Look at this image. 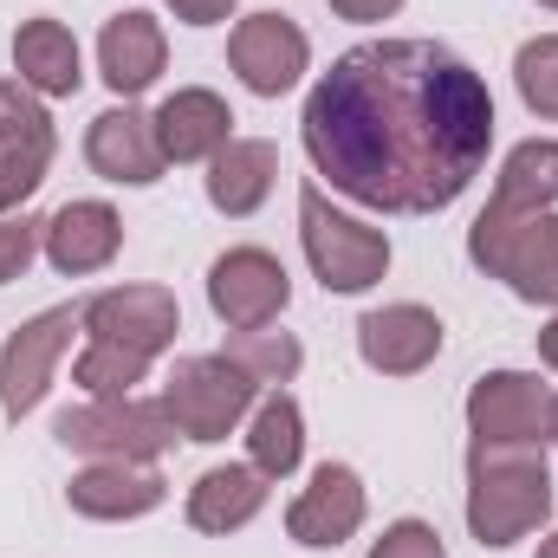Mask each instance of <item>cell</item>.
Here are the masks:
<instances>
[{
  "instance_id": "6da1fadb",
  "label": "cell",
  "mask_w": 558,
  "mask_h": 558,
  "mask_svg": "<svg viewBox=\"0 0 558 558\" xmlns=\"http://www.w3.org/2000/svg\"><path fill=\"white\" fill-rule=\"evenodd\" d=\"M312 169L357 208L441 215L494 149V92L441 39H371L305 92Z\"/></svg>"
},
{
  "instance_id": "7a4b0ae2",
  "label": "cell",
  "mask_w": 558,
  "mask_h": 558,
  "mask_svg": "<svg viewBox=\"0 0 558 558\" xmlns=\"http://www.w3.org/2000/svg\"><path fill=\"white\" fill-rule=\"evenodd\" d=\"M546 520H553L546 441H474L468 448V533L487 553H507Z\"/></svg>"
},
{
  "instance_id": "3957f363",
  "label": "cell",
  "mask_w": 558,
  "mask_h": 558,
  "mask_svg": "<svg viewBox=\"0 0 558 558\" xmlns=\"http://www.w3.org/2000/svg\"><path fill=\"white\" fill-rule=\"evenodd\" d=\"M468 260L500 279L526 305L558 312V215L553 208H500L487 202L468 228Z\"/></svg>"
},
{
  "instance_id": "277c9868",
  "label": "cell",
  "mask_w": 558,
  "mask_h": 558,
  "mask_svg": "<svg viewBox=\"0 0 558 558\" xmlns=\"http://www.w3.org/2000/svg\"><path fill=\"white\" fill-rule=\"evenodd\" d=\"M299 247L312 260V279L325 292H344V299L371 292L377 279L390 274V234L357 221V215H344L318 182L299 189Z\"/></svg>"
},
{
  "instance_id": "5b68a950",
  "label": "cell",
  "mask_w": 558,
  "mask_h": 558,
  "mask_svg": "<svg viewBox=\"0 0 558 558\" xmlns=\"http://www.w3.org/2000/svg\"><path fill=\"white\" fill-rule=\"evenodd\" d=\"M52 435L85 461H156L175 441V422L162 403H143V397H92L52 422Z\"/></svg>"
},
{
  "instance_id": "8992f818",
  "label": "cell",
  "mask_w": 558,
  "mask_h": 558,
  "mask_svg": "<svg viewBox=\"0 0 558 558\" xmlns=\"http://www.w3.org/2000/svg\"><path fill=\"white\" fill-rule=\"evenodd\" d=\"M254 384L228 357H182L162 384V410L182 441H228L241 422L254 416Z\"/></svg>"
},
{
  "instance_id": "52a82bcc",
  "label": "cell",
  "mask_w": 558,
  "mask_h": 558,
  "mask_svg": "<svg viewBox=\"0 0 558 558\" xmlns=\"http://www.w3.org/2000/svg\"><path fill=\"white\" fill-rule=\"evenodd\" d=\"M72 331H85V325H78V305H52V312L26 318V325L0 344V416L7 422L33 416V410L46 403V390H52V377H59V357L72 351Z\"/></svg>"
},
{
  "instance_id": "ba28073f",
  "label": "cell",
  "mask_w": 558,
  "mask_h": 558,
  "mask_svg": "<svg viewBox=\"0 0 558 558\" xmlns=\"http://www.w3.org/2000/svg\"><path fill=\"white\" fill-rule=\"evenodd\" d=\"M78 325L98 344H124V351H143V357H162L175 344V331H182V305H175L169 286H111V292L78 305Z\"/></svg>"
},
{
  "instance_id": "9c48e42d",
  "label": "cell",
  "mask_w": 558,
  "mask_h": 558,
  "mask_svg": "<svg viewBox=\"0 0 558 558\" xmlns=\"http://www.w3.org/2000/svg\"><path fill=\"white\" fill-rule=\"evenodd\" d=\"M228 65L254 98H279L312 72V39L286 13H247L228 33Z\"/></svg>"
},
{
  "instance_id": "30bf717a",
  "label": "cell",
  "mask_w": 558,
  "mask_h": 558,
  "mask_svg": "<svg viewBox=\"0 0 558 558\" xmlns=\"http://www.w3.org/2000/svg\"><path fill=\"white\" fill-rule=\"evenodd\" d=\"M292 299V279L279 267V254L267 247H228L215 267H208V305L228 331H254V325H274Z\"/></svg>"
},
{
  "instance_id": "8fae6325",
  "label": "cell",
  "mask_w": 558,
  "mask_h": 558,
  "mask_svg": "<svg viewBox=\"0 0 558 558\" xmlns=\"http://www.w3.org/2000/svg\"><path fill=\"white\" fill-rule=\"evenodd\" d=\"M364 513H371V494H364L357 468L351 461H325V468H312L305 494L286 507V533L305 553H338L364 526Z\"/></svg>"
},
{
  "instance_id": "7c38bea8",
  "label": "cell",
  "mask_w": 558,
  "mask_h": 558,
  "mask_svg": "<svg viewBox=\"0 0 558 558\" xmlns=\"http://www.w3.org/2000/svg\"><path fill=\"white\" fill-rule=\"evenodd\" d=\"M441 344H448V325L428 305H416V299L377 305V312L357 318V357L377 377H416V371H428L441 357Z\"/></svg>"
},
{
  "instance_id": "4fadbf2b",
  "label": "cell",
  "mask_w": 558,
  "mask_h": 558,
  "mask_svg": "<svg viewBox=\"0 0 558 558\" xmlns=\"http://www.w3.org/2000/svg\"><path fill=\"white\" fill-rule=\"evenodd\" d=\"M553 390L533 371H487L468 390V435L474 441H546Z\"/></svg>"
},
{
  "instance_id": "5bb4252c",
  "label": "cell",
  "mask_w": 558,
  "mask_h": 558,
  "mask_svg": "<svg viewBox=\"0 0 558 558\" xmlns=\"http://www.w3.org/2000/svg\"><path fill=\"white\" fill-rule=\"evenodd\" d=\"M65 500L78 520H143L169 500V481L156 474V461H85L72 481H65Z\"/></svg>"
},
{
  "instance_id": "9a60e30c",
  "label": "cell",
  "mask_w": 558,
  "mask_h": 558,
  "mask_svg": "<svg viewBox=\"0 0 558 558\" xmlns=\"http://www.w3.org/2000/svg\"><path fill=\"white\" fill-rule=\"evenodd\" d=\"M85 162L105 175V182H124V189H149V182H162V143H156V124H149V111L137 105H111V111H98L92 118V131H85Z\"/></svg>"
},
{
  "instance_id": "2e32d148",
  "label": "cell",
  "mask_w": 558,
  "mask_h": 558,
  "mask_svg": "<svg viewBox=\"0 0 558 558\" xmlns=\"http://www.w3.org/2000/svg\"><path fill=\"white\" fill-rule=\"evenodd\" d=\"M149 124H156V143H162V162H208L215 149L234 143V111H228V98L208 92V85L169 92V98L149 111Z\"/></svg>"
},
{
  "instance_id": "e0dca14e",
  "label": "cell",
  "mask_w": 558,
  "mask_h": 558,
  "mask_svg": "<svg viewBox=\"0 0 558 558\" xmlns=\"http://www.w3.org/2000/svg\"><path fill=\"white\" fill-rule=\"evenodd\" d=\"M162 65H169V39H162V20H156V13L124 7L118 20H105V33H98V78H105L124 105L143 98V92L162 78Z\"/></svg>"
},
{
  "instance_id": "ac0fdd59",
  "label": "cell",
  "mask_w": 558,
  "mask_h": 558,
  "mask_svg": "<svg viewBox=\"0 0 558 558\" xmlns=\"http://www.w3.org/2000/svg\"><path fill=\"white\" fill-rule=\"evenodd\" d=\"M124 247V221L111 202H65L59 215H46V241L39 254L59 267L65 279H85V274H105Z\"/></svg>"
},
{
  "instance_id": "d6986e66",
  "label": "cell",
  "mask_w": 558,
  "mask_h": 558,
  "mask_svg": "<svg viewBox=\"0 0 558 558\" xmlns=\"http://www.w3.org/2000/svg\"><path fill=\"white\" fill-rule=\"evenodd\" d=\"M274 182H279V149L267 137H234L228 149H215V156H208V175H202L208 208H215V215H228V221L260 215V208H267V195H274Z\"/></svg>"
},
{
  "instance_id": "ffe728a7",
  "label": "cell",
  "mask_w": 558,
  "mask_h": 558,
  "mask_svg": "<svg viewBox=\"0 0 558 558\" xmlns=\"http://www.w3.org/2000/svg\"><path fill=\"white\" fill-rule=\"evenodd\" d=\"M13 72H20V85L39 92V98H72V92L85 85V59H78L72 26L52 20V13L20 20V33H13Z\"/></svg>"
},
{
  "instance_id": "44dd1931",
  "label": "cell",
  "mask_w": 558,
  "mask_h": 558,
  "mask_svg": "<svg viewBox=\"0 0 558 558\" xmlns=\"http://www.w3.org/2000/svg\"><path fill=\"white\" fill-rule=\"evenodd\" d=\"M267 507V474L254 461H228V468H208L195 487H189V526L195 533H241L254 526Z\"/></svg>"
},
{
  "instance_id": "7402d4cb",
  "label": "cell",
  "mask_w": 558,
  "mask_h": 558,
  "mask_svg": "<svg viewBox=\"0 0 558 558\" xmlns=\"http://www.w3.org/2000/svg\"><path fill=\"white\" fill-rule=\"evenodd\" d=\"M247 461L267 481L299 474V461H305V410L286 390H274L267 403H254V416H247Z\"/></svg>"
},
{
  "instance_id": "603a6c76",
  "label": "cell",
  "mask_w": 558,
  "mask_h": 558,
  "mask_svg": "<svg viewBox=\"0 0 558 558\" xmlns=\"http://www.w3.org/2000/svg\"><path fill=\"white\" fill-rule=\"evenodd\" d=\"M500 208H553L558 202V137H526L507 149L500 182H494Z\"/></svg>"
},
{
  "instance_id": "cb8c5ba5",
  "label": "cell",
  "mask_w": 558,
  "mask_h": 558,
  "mask_svg": "<svg viewBox=\"0 0 558 558\" xmlns=\"http://www.w3.org/2000/svg\"><path fill=\"white\" fill-rule=\"evenodd\" d=\"M254 390H279V384H292L299 377V364H305V344L292 338V331H274V325H254V331H234L228 338V351H221Z\"/></svg>"
},
{
  "instance_id": "d4e9b609",
  "label": "cell",
  "mask_w": 558,
  "mask_h": 558,
  "mask_svg": "<svg viewBox=\"0 0 558 558\" xmlns=\"http://www.w3.org/2000/svg\"><path fill=\"white\" fill-rule=\"evenodd\" d=\"M149 364H156V357H143V351L85 338V351H78V364H72V384H78L85 397H131L143 377H149Z\"/></svg>"
},
{
  "instance_id": "484cf974",
  "label": "cell",
  "mask_w": 558,
  "mask_h": 558,
  "mask_svg": "<svg viewBox=\"0 0 558 558\" xmlns=\"http://www.w3.org/2000/svg\"><path fill=\"white\" fill-rule=\"evenodd\" d=\"M513 85H520V105L533 118L558 124V33H539L513 52Z\"/></svg>"
},
{
  "instance_id": "4316f807",
  "label": "cell",
  "mask_w": 558,
  "mask_h": 558,
  "mask_svg": "<svg viewBox=\"0 0 558 558\" xmlns=\"http://www.w3.org/2000/svg\"><path fill=\"white\" fill-rule=\"evenodd\" d=\"M52 156H59V131H39V137L0 149V215H13V208H20L39 182H46Z\"/></svg>"
},
{
  "instance_id": "83f0119b",
  "label": "cell",
  "mask_w": 558,
  "mask_h": 558,
  "mask_svg": "<svg viewBox=\"0 0 558 558\" xmlns=\"http://www.w3.org/2000/svg\"><path fill=\"white\" fill-rule=\"evenodd\" d=\"M39 131H52V118H46L39 92H26L20 78H0V149L39 137Z\"/></svg>"
},
{
  "instance_id": "f1b7e54d",
  "label": "cell",
  "mask_w": 558,
  "mask_h": 558,
  "mask_svg": "<svg viewBox=\"0 0 558 558\" xmlns=\"http://www.w3.org/2000/svg\"><path fill=\"white\" fill-rule=\"evenodd\" d=\"M39 241H46V221H33V215H20V221H13V215H0V286L33 267Z\"/></svg>"
},
{
  "instance_id": "f546056e",
  "label": "cell",
  "mask_w": 558,
  "mask_h": 558,
  "mask_svg": "<svg viewBox=\"0 0 558 558\" xmlns=\"http://www.w3.org/2000/svg\"><path fill=\"white\" fill-rule=\"evenodd\" d=\"M364 558H448V546L428 520H397V526H384V539Z\"/></svg>"
},
{
  "instance_id": "4dcf8cb0",
  "label": "cell",
  "mask_w": 558,
  "mask_h": 558,
  "mask_svg": "<svg viewBox=\"0 0 558 558\" xmlns=\"http://www.w3.org/2000/svg\"><path fill=\"white\" fill-rule=\"evenodd\" d=\"M182 26H221L228 13H234V0H162Z\"/></svg>"
},
{
  "instance_id": "1f68e13d",
  "label": "cell",
  "mask_w": 558,
  "mask_h": 558,
  "mask_svg": "<svg viewBox=\"0 0 558 558\" xmlns=\"http://www.w3.org/2000/svg\"><path fill=\"white\" fill-rule=\"evenodd\" d=\"M403 0H331V13L338 20H357V26H371V20H390Z\"/></svg>"
},
{
  "instance_id": "d6a6232c",
  "label": "cell",
  "mask_w": 558,
  "mask_h": 558,
  "mask_svg": "<svg viewBox=\"0 0 558 558\" xmlns=\"http://www.w3.org/2000/svg\"><path fill=\"white\" fill-rule=\"evenodd\" d=\"M539 364H546V371H558V312H553V325L539 331Z\"/></svg>"
},
{
  "instance_id": "836d02e7",
  "label": "cell",
  "mask_w": 558,
  "mask_h": 558,
  "mask_svg": "<svg viewBox=\"0 0 558 558\" xmlns=\"http://www.w3.org/2000/svg\"><path fill=\"white\" fill-rule=\"evenodd\" d=\"M539 558H558V533L553 539H539Z\"/></svg>"
},
{
  "instance_id": "e575fe53",
  "label": "cell",
  "mask_w": 558,
  "mask_h": 558,
  "mask_svg": "<svg viewBox=\"0 0 558 558\" xmlns=\"http://www.w3.org/2000/svg\"><path fill=\"white\" fill-rule=\"evenodd\" d=\"M546 441H558V397H553V422H546Z\"/></svg>"
},
{
  "instance_id": "d590c367",
  "label": "cell",
  "mask_w": 558,
  "mask_h": 558,
  "mask_svg": "<svg viewBox=\"0 0 558 558\" xmlns=\"http://www.w3.org/2000/svg\"><path fill=\"white\" fill-rule=\"evenodd\" d=\"M539 7H553V13H558V0H539Z\"/></svg>"
}]
</instances>
